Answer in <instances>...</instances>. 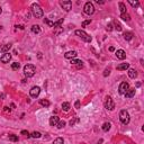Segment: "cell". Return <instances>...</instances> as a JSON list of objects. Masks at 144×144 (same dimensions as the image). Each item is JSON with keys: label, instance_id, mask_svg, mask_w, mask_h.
<instances>
[{"label": "cell", "instance_id": "cell-1", "mask_svg": "<svg viewBox=\"0 0 144 144\" xmlns=\"http://www.w3.org/2000/svg\"><path fill=\"white\" fill-rule=\"evenodd\" d=\"M31 9H32V14L34 15V17L35 18H42L43 17V9L41 8V6L39 5H37V3H33L32 5V7H31Z\"/></svg>", "mask_w": 144, "mask_h": 144}, {"label": "cell", "instance_id": "cell-2", "mask_svg": "<svg viewBox=\"0 0 144 144\" xmlns=\"http://www.w3.org/2000/svg\"><path fill=\"white\" fill-rule=\"evenodd\" d=\"M36 72V68L34 64H26L24 67V74L27 78H32Z\"/></svg>", "mask_w": 144, "mask_h": 144}, {"label": "cell", "instance_id": "cell-3", "mask_svg": "<svg viewBox=\"0 0 144 144\" xmlns=\"http://www.w3.org/2000/svg\"><path fill=\"white\" fill-rule=\"evenodd\" d=\"M130 114H128L127 110H125V109H123V110H120V113H119V120L122 122V124L124 125H127L128 123H130Z\"/></svg>", "mask_w": 144, "mask_h": 144}, {"label": "cell", "instance_id": "cell-4", "mask_svg": "<svg viewBox=\"0 0 144 144\" xmlns=\"http://www.w3.org/2000/svg\"><path fill=\"white\" fill-rule=\"evenodd\" d=\"M75 35L79 36V37H80L82 41L87 42V43H90V42H91V36H89L84 31H81V29H77V31H75Z\"/></svg>", "mask_w": 144, "mask_h": 144}, {"label": "cell", "instance_id": "cell-5", "mask_svg": "<svg viewBox=\"0 0 144 144\" xmlns=\"http://www.w3.org/2000/svg\"><path fill=\"white\" fill-rule=\"evenodd\" d=\"M83 11H84V14L87 15H92L95 12V7L94 5H92L91 2H87L86 5H84V7H83Z\"/></svg>", "mask_w": 144, "mask_h": 144}, {"label": "cell", "instance_id": "cell-6", "mask_svg": "<svg viewBox=\"0 0 144 144\" xmlns=\"http://www.w3.org/2000/svg\"><path fill=\"white\" fill-rule=\"evenodd\" d=\"M105 108L108 109V110H113L114 108H115V104H114L111 97H109V96H107L105 98Z\"/></svg>", "mask_w": 144, "mask_h": 144}, {"label": "cell", "instance_id": "cell-7", "mask_svg": "<svg viewBox=\"0 0 144 144\" xmlns=\"http://www.w3.org/2000/svg\"><path fill=\"white\" fill-rule=\"evenodd\" d=\"M60 5H61V7L65 11L71 10V8H72V1H70V0H63V1H60Z\"/></svg>", "mask_w": 144, "mask_h": 144}, {"label": "cell", "instance_id": "cell-8", "mask_svg": "<svg viewBox=\"0 0 144 144\" xmlns=\"http://www.w3.org/2000/svg\"><path fill=\"white\" fill-rule=\"evenodd\" d=\"M128 89H130V84H128L127 82H122L120 84H119V88H118V91L120 95H125L126 94V91H127Z\"/></svg>", "mask_w": 144, "mask_h": 144}, {"label": "cell", "instance_id": "cell-9", "mask_svg": "<svg viewBox=\"0 0 144 144\" xmlns=\"http://www.w3.org/2000/svg\"><path fill=\"white\" fill-rule=\"evenodd\" d=\"M39 92H41V88L39 87H33V88L31 89V97L32 98H36V97H38V95Z\"/></svg>", "mask_w": 144, "mask_h": 144}, {"label": "cell", "instance_id": "cell-10", "mask_svg": "<svg viewBox=\"0 0 144 144\" xmlns=\"http://www.w3.org/2000/svg\"><path fill=\"white\" fill-rule=\"evenodd\" d=\"M10 59H11V54L9 52H7V53H3V55L0 58V61L2 63H9Z\"/></svg>", "mask_w": 144, "mask_h": 144}, {"label": "cell", "instance_id": "cell-11", "mask_svg": "<svg viewBox=\"0 0 144 144\" xmlns=\"http://www.w3.org/2000/svg\"><path fill=\"white\" fill-rule=\"evenodd\" d=\"M116 58L117 59H119V60H124L125 58H126V53H125V51L124 50H118V51H116Z\"/></svg>", "mask_w": 144, "mask_h": 144}, {"label": "cell", "instance_id": "cell-12", "mask_svg": "<svg viewBox=\"0 0 144 144\" xmlns=\"http://www.w3.org/2000/svg\"><path fill=\"white\" fill-rule=\"evenodd\" d=\"M77 52L75 51H69V52H67L65 54H64V58L65 59H74L77 58Z\"/></svg>", "mask_w": 144, "mask_h": 144}, {"label": "cell", "instance_id": "cell-13", "mask_svg": "<svg viewBox=\"0 0 144 144\" xmlns=\"http://www.w3.org/2000/svg\"><path fill=\"white\" fill-rule=\"evenodd\" d=\"M59 122H60V118H59L58 116H52L50 118V125L51 126H56Z\"/></svg>", "mask_w": 144, "mask_h": 144}, {"label": "cell", "instance_id": "cell-14", "mask_svg": "<svg viewBox=\"0 0 144 144\" xmlns=\"http://www.w3.org/2000/svg\"><path fill=\"white\" fill-rule=\"evenodd\" d=\"M70 63H71L72 65H75V67L79 68V69L83 67V62L81 61V60H71V62H70Z\"/></svg>", "mask_w": 144, "mask_h": 144}, {"label": "cell", "instance_id": "cell-15", "mask_svg": "<svg viewBox=\"0 0 144 144\" xmlns=\"http://www.w3.org/2000/svg\"><path fill=\"white\" fill-rule=\"evenodd\" d=\"M11 48V44H5L2 46H0V53H7Z\"/></svg>", "mask_w": 144, "mask_h": 144}, {"label": "cell", "instance_id": "cell-16", "mask_svg": "<svg viewBox=\"0 0 144 144\" xmlns=\"http://www.w3.org/2000/svg\"><path fill=\"white\" fill-rule=\"evenodd\" d=\"M128 77L132 78V79H135L137 77V71L135 69H130L128 70Z\"/></svg>", "mask_w": 144, "mask_h": 144}, {"label": "cell", "instance_id": "cell-17", "mask_svg": "<svg viewBox=\"0 0 144 144\" xmlns=\"http://www.w3.org/2000/svg\"><path fill=\"white\" fill-rule=\"evenodd\" d=\"M134 95H135V89H128L126 94H125V97L126 98H132L134 97Z\"/></svg>", "mask_w": 144, "mask_h": 144}, {"label": "cell", "instance_id": "cell-18", "mask_svg": "<svg viewBox=\"0 0 144 144\" xmlns=\"http://www.w3.org/2000/svg\"><path fill=\"white\" fill-rule=\"evenodd\" d=\"M130 68V64L128 63H122V64H119V65H117V70L118 71H123V70H126Z\"/></svg>", "mask_w": 144, "mask_h": 144}, {"label": "cell", "instance_id": "cell-19", "mask_svg": "<svg viewBox=\"0 0 144 144\" xmlns=\"http://www.w3.org/2000/svg\"><path fill=\"white\" fill-rule=\"evenodd\" d=\"M32 32L34 34H39L41 33V28H39L38 25H33L32 26Z\"/></svg>", "mask_w": 144, "mask_h": 144}, {"label": "cell", "instance_id": "cell-20", "mask_svg": "<svg viewBox=\"0 0 144 144\" xmlns=\"http://www.w3.org/2000/svg\"><path fill=\"white\" fill-rule=\"evenodd\" d=\"M124 38L126 41H131V39L133 38V34L130 33V32H126V33H124Z\"/></svg>", "mask_w": 144, "mask_h": 144}, {"label": "cell", "instance_id": "cell-21", "mask_svg": "<svg viewBox=\"0 0 144 144\" xmlns=\"http://www.w3.org/2000/svg\"><path fill=\"white\" fill-rule=\"evenodd\" d=\"M39 104H41L43 107H48V106H50V101L46 99H41L39 100Z\"/></svg>", "mask_w": 144, "mask_h": 144}, {"label": "cell", "instance_id": "cell-22", "mask_svg": "<svg viewBox=\"0 0 144 144\" xmlns=\"http://www.w3.org/2000/svg\"><path fill=\"white\" fill-rule=\"evenodd\" d=\"M118 6H119V9H120V12H122V14H126V6L123 2H119Z\"/></svg>", "mask_w": 144, "mask_h": 144}, {"label": "cell", "instance_id": "cell-23", "mask_svg": "<svg viewBox=\"0 0 144 144\" xmlns=\"http://www.w3.org/2000/svg\"><path fill=\"white\" fill-rule=\"evenodd\" d=\"M120 18H122L123 20H125V22H128V20H131V16L126 12V14H122L120 15Z\"/></svg>", "mask_w": 144, "mask_h": 144}, {"label": "cell", "instance_id": "cell-24", "mask_svg": "<svg viewBox=\"0 0 144 144\" xmlns=\"http://www.w3.org/2000/svg\"><path fill=\"white\" fill-rule=\"evenodd\" d=\"M70 104L69 103H63L62 104V109H63L64 111H69L70 110Z\"/></svg>", "mask_w": 144, "mask_h": 144}, {"label": "cell", "instance_id": "cell-25", "mask_svg": "<svg viewBox=\"0 0 144 144\" xmlns=\"http://www.w3.org/2000/svg\"><path fill=\"white\" fill-rule=\"evenodd\" d=\"M110 123H105V124L103 125V131L104 132H108V131L110 130Z\"/></svg>", "mask_w": 144, "mask_h": 144}, {"label": "cell", "instance_id": "cell-26", "mask_svg": "<svg viewBox=\"0 0 144 144\" xmlns=\"http://www.w3.org/2000/svg\"><path fill=\"white\" fill-rule=\"evenodd\" d=\"M20 68V64L18 63V62H14V63L11 64V69L14 70V71H16V70H18Z\"/></svg>", "mask_w": 144, "mask_h": 144}, {"label": "cell", "instance_id": "cell-27", "mask_svg": "<svg viewBox=\"0 0 144 144\" xmlns=\"http://www.w3.org/2000/svg\"><path fill=\"white\" fill-rule=\"evenodd\" d=\"M128 3H130L132 7H134V8H136V7H139V6H140L139 1H133V0H130V1H128Z\"/></svg>", "mask_w": 144, "mask_h": 144}, {"label": "cell", "instance_id": "cell-28", "mask_svg": "<svg viewBox=\"0 0 144 144\" xmlns=\"http://www.w3.org/2000/svg\"><path fill=\"white\" fill-rule=\"evenodd\" d=\"M53 144H64V141L62 137H58V139H55L53 141Z\"/></svg>", "mask_w": 144, "mask_h": 144}, {"label": "cell", "instance_id": "cell-29", "mask_svg": "<svg viewBox=\"0 0 144 144\" xmlns=\"http://www.w3.org/2000/svg\"><path fill=\"white\" fill-rule=\"evenodd\" d=\"M64 126H65V122H64V120H60V122L58 123V125H56V127H58L59 130H61V128H63Z\"/></svg>", "mask_w": 144, "mask_h": 144}, {"label": "cell", "instance_id": "cell-30", "mask_svg": "<svg viewBox=\"0 0 144 144\" xmlns=\"http://www.w3.org/2000/svg\"><path fill=\"white\" fill-rule=\"evenodd\" d=\"M32 137H34V139H39L41 137V133L39 132H33V133L31 134Z\"/></svg>", "mask_w": 144, "mask_h": 144}, {"label": "cell", "instance_id": "cell-31", "mask_svg": "<svg viewBox=\"0 0 144 144\" xmlns=\"http://www.w3.org/2000/svg\"><path fill=\"white\" fill-rule=\"evenodd\" d=\"M63 24V19H59L56 23H54V25H53V27H60V26Z\"/></svg>", "mask_w": 144, "mask_h": 144}, {"label": "cell", "instance_id": "cell-32", "mask_svg": "<svg viewBox=\"0 0 144 144\" xmlns=\"http://www.w3.org/2000/svg\"><path fill=\"white\" fill-rule=\"evenodd\" d=\"M9 140L12 142H17L18 141V136L17 135H9Z\"/></svg>", "mask_w": 144, "mask_h": 144}, {"label": "cell", "instance_id": "cell-33", "mask_svg": "<svg viewBox=\"0 0 144 144\" xmlns=\"http://www.w3.org/2000/svg\"><path fill=\"white\" fill-rule=\"evenodd\" d=\"M44 24H47L50 27H53V25H54V23H52L51 20L47 19V18H45V19H44Z\"/></svg>", "mask_w": 144, "mask_h": 144}, {"label": "cell", "instance_id": "cell-34", "mask_svg": "<svg viewBox=\"0 0 144 144\" xmlns=\"http://www.w3.org/2000/svg\"><path fill=\"white\" fill-rule=\"evenodd\" d=\"M79 120H80V119L78 118V117H75L74 119H71V120H70V125H71V126H73V125H74L75 123H78Z\"/></svg>", "mask_w": 144, "mask_h": 144}, {"label": "cell", "instance_id": "cell-35", "mask_svg": "<svg viewBox=\"0 0 144 144\" xmlns=\"http://www.w3.org/2000/svg\"><path fill=\"white\" fill-rule=\"evenodd\" d=\"M115 26H116L115 28H116V29H117L118 32H120V31H122V26H120V24H119V23L115 22Z\"/></svg>", "mask_w": 144, "mask_h": 144}, {"label": "cell", "instance_id": "cell-36", "mask_svg": "<svg viewBox=\"0 0 144 144\" xmlns=\"http://www.w3.org/2000/svg\"><path fill=\"white\" fill-rule=\"evenodd\" d=\"M90 23H91V20H90V19H88V20H84V22L82 23V27H84V26L89 25V24H90Z\"/></svg>", "mask_w": 144, "mask_h": 144}, {"label": "cell", "instance_id": "cell-37", "mask_svg": "<svg viewBox=\"0 0 144 144\" xmlns=\"http://www.w3.org/2000/svg\"><path fill=\"white\" fill-rule=\"evenodd\" d=\"M106 29H107L108 32L113 31V24H108V25H107V27H106Z\"/></svg>", "mask_w": 144, "mask_h": 144}, {"label": "cell", "instance_id": "cell-38", "mask_svg": "<svg viewBox=\"0 0 144 144\" xmlns=\"http://www.w3.org/2000/svg\"><path fill=\"white\" fill-rule=\"evenodd\" d=\"M109 73H110V70H109V69H106L105 72H104V77H107V75H109Z\"/></svg>", "mask_w": 144, "mask_h": 144}, {"label": "cell", "instance_id": "cell-39", "mask_svg": "<svg viewBox=\"0 0 144 144\" xmlns=\"http://www.w3.org/2000/svg\"><path fill=\"white\" fill-rule=\"evenodd\" d=\"M22 134H23V135H25V136H27V137H29V136H31V134L28 133L27 131H22Z\"/></svg>", "mask_w": 144, "mask_h": 144}, {"label": "cell", "instance_id": "cell-40", "mask_svg": "<svg viewBox=\"0 0 144 144\" xmlns=\"http://www.w3.org/2000/svg\"><path fill=\"white\" fill-rule=\"evenodd\" d=\"M3 110H5V113H10V108H8L7 107V106H6V107H3Z\"/></svg>", "mask_w": 144, "mask_h": 144}, {"label": "cell", "instance_id": "cell-41", "mask_svg": "<svg viewBox=\"0 0 144 144\" xmlns=\"http://www.w3.org/2000/svg\"><path fill=\"white\" fill-rule=\"evenodd\" d=\"M74 106H75V108H80V101H79V100H77V101H75V104H74Z\"/></svg>", "mask_w": 144, "mask_h": 144}, {"label": "cell", "instance_id": "cell-42", "mask_svg": "<svg viewBox=\"0 0 144 144\" xmlns=\"http://www.w3.org/2000/svg\"><path fill=\"white\" fill-rule=\"evenodd\" d=\"M5 94H0V98H1V99H5Z\"/></svg>", "mask_w": 144, "mask_h": 144}, {"label": "cell", "instance_id": "cell-43", "mask_svg": "<svg viewBox=\"0 0 144 144\" xmlns=\"http://www.w3.org/2000/svg\"><path fill=\"white\" fill-rule=\"evenodd\" d=\"M109 51H110V52H114V51H115V48H114L113 46H110V47H109Z\"/></svg>", "mask_w": 144, "mask_h": 144}, {"label": "cell", "instance_id": "cell-44", "mask_svg": "<svg viewBox=\"0 0 144 144\" xmlns=\"http://www.w3.org/2000/svg\"><path fill=\"white\" fill-rule=\"evenodd\" d=\"M100 143H103V140H99V142H97L96 144H100Z\"/></svg>", "mask_w": 144, "mask_h": 144}, {"label": "cell", "instance_id": "cell-45", "mask_svg": "<svg viewBox=\"0 0 144 144\" xmlns=\"http://www.w3.org/2000/svg\"><path fill=\"white\" fill-rule=\"evenodd\" d=\"M38 59H42V53H38Z\"/></svg>", "mask_w": 144, "mask_h": 144}, {"label": "cell", "instance_id": "cell-46", "mask_svg": "<svg viewBox=\"0 0 144 144\" xmlns=\"http://www.w3.org/2000/svg\"><path fill=\"white\" fill-rule=\"evenodd\" d=\"M1 11H2V9H1V7H0V14H1Z\"/></svg>", "mask_w": 144, "mask_h": 144}]
</instances>
